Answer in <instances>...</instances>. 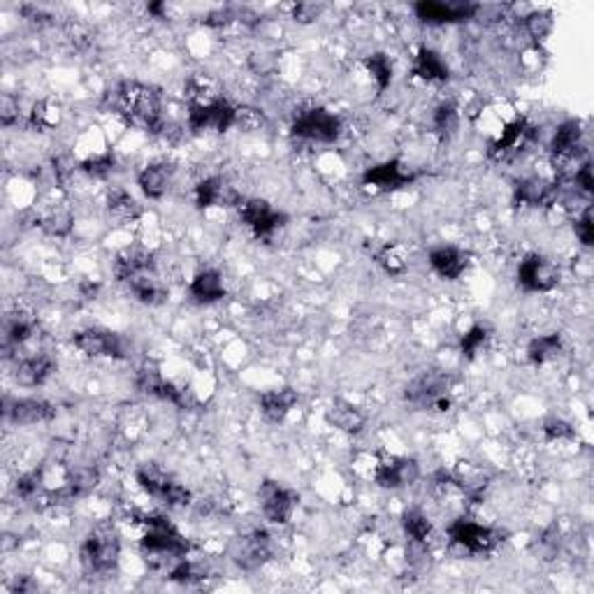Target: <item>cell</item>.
Here are the masks:
<instances>
[{
    "label": "cell",
    "instance_id": "50",
    "mask_svg": "<svg viewBox=\"0 0 594 594\" xmlns=\"http://www.w3.org/2000/svg\"><path fill=\"white\" fill-rule=\"evenodd\" d=\"M573 184L579 186L583 193H592L594 189V181H592V165L589 162H583L576 172H573Z\"/></svg>",
    "mask_w": 594,
    "mask_h": 594
},
{
    "label": "cell",
    "instance_id": "51",
    "mask_svg": "<svg viewBox=\"0 0 594 594\" xmlns=\"http://www.w3.org/2000/svg\"><path fill=\"white\" fill-rule=\"evenodd\" d=\"M38 589V585L32 583L28 576H22V579H16L14 585H12V592H19V594H28V592H35Z\"/></svg>",
    "mask_w": 594,
    "mask_h": 594
},
{
    "label": "cell",
    "instance_id": "46",
    "mask_svg": "<svg viewBox=\"0 0 594 594\" xmlns=\"http://www.w3.org/2000/svg\"><path fill=\"white\" fill-rule=\"evenodd\" d=\"M543 432H546V439H551V441H564V439L576 437L573 427L569 425V422L560 421V418H551V421L543 425Z\"/></svg>",
    "mask_w": 594,
    "mask_h": 594
},
{
    "label": "cell",
    "instance_id": "33",
    "mask_svg": "<svg viewBox=\"0 0 594 594\" xmlns=\"http://www.w3.org/2000/svg\"><path fill=\"white\" fill-rule=\"evenodd\" d=\"M413 75L421 77V79L425 81L441 84V81L449 79V65L443 63V59L434 51V49L421 47L418 49L416 59H413Z\"/></svg>",
    "mask_w": 594,
    "mask_h": 594
},
{
    "label": "cell",
    "instance_id": "39",
    "mask_svg": "<svg viewBox=\"0 0 594 594\" xmlns=\"http://www.w3.org/2000/svg\"><path fill=\"white\" fill-rule=\"evenodd\" d=\"M487 339H490V332H487L486 325H474L471 329H467L465 335H462V341H459L462 356L474 360V357L487 346Z\"/></svg>",
    "mask_w": 594,
    "mask_h": 594
},
{
    "label": "cell",
    "instance_id": "43",
    "mask_svg": "<svg viewBox=\"0 0 594 594\" xmlns=\"http://www.w3.org/2000/svg\"><path fill=\"white\" fill-rule=\"evenodd\" d=\"M432 124L434 130H437L441 137L453 135L455 130H458V109H455L453 105H441V107H437V112H434Z\"/></svg>",
    "mask_w": 594,
    "mask_h": 594
},
{
    "label": "cell",
    "instance_id": "26",
    "mask_svg": "<svg viewBox=\"0 0 594 594\" xmlns=\"http://www.w3.org/2000/svg\"><path fill=\"white\" fill-rule=\"evenodd\" d=\"M172 177L174 168L170 162H152V165H146V168L137 174V186H140L146 198L158 200V198L168 193L170 184H172Z\"/></svg>",
    "mask_w": 594,
    "mask_h": 594
},
{
    "label": "cell",
    "instance_id": "35",
    "mask_svg": "<svg viewBox=\"0 0 594 594\" xmlns=\"http://www.w3.org/2000/svg\"><path fill=\"white\" fill-rule=\"evenodd\" d=\"M562 337L543 335L530 341V346H527V357H530V362H534V365H546V362L557 360V357L562 356Z\"/></svg>",
    "mask_w": 594,
    "mask_h": 594
},
{
    "label": "cell",
    "instance_id": "9",
    "mask_svg": "<svg viewBox=\"0 0 594 594\" xmlns=\"http://www.w3.org/2000/svg\"><path fill=\"white\" fill-rule=\"evenodd\" d=\"M518 283L527 292H548L560 283V267L546 255H524L518 265Z\"/></svg>",
    "mask_w": 594,
    "mask_h": 594
},
{
    "label": "cell",
    "instance_id": "16",
    "mask_svg": "<svg viewBox=\"0 0 594 594\" xmlns=\"http://www.w3.org/2000/svg\"><path fill=\"white\" fill-rule=\"evenodd\" d=\"M536 130L534 125L527 119H515L511 124L504 125L502 135L492 142L490 146V156L495 161H508V158L518 156L520 152H524L527 146L534 140Z\"/></svg>",
    "mask_w": 594,
    "mask_h": 594
},
{
    "label": "cell",
    "instance_id": "17",
    "mask_svg": "<svg viewBox=\"0 0 594 594\" xmlns=\"http://www.w3.org/2000/svg\"><path fill=\"white\" fill-rule=\"evenodd\" d=\"M235 114H237V107L227 103L226 97L214 105H207V107H189V128L195 133H200V130L223 133L235 125Z\"/></svg>",
    "mask_w": 594,
    "mask_h": 594
},
{
    "label": "cell",
    "instance_id": "49",
    "mask_svg": "<svg viewBox=\"0 0 594 594\" xmlns=\"http://www.w3.org/2000/svg\"><path fill=\"white\" fill-rule=\"evenodd\" d=\"M0 121L3 125H14L19 121V103H14V97L3 96V105H0Z\"/></svg>",
    "mask_w": 594,
    "mask_h": 594
},
{
    "label": "cell",
    "instance_id": "27",
    "mask_svg": "<svg viewBox=\"0 0 594 594\" xmlns=\"http://www.w3.org/2000/svg\"><path fill=\"white\" fill-rule=\"evenodd\" d=\"M325 416H328L329 425H335L337 430H341V432L346 434L362 432V427L367 422L365 413H362L356 404L341 400V397L332 400V404L328 406V413H325Z\"/></svg>",
    "mask_w": 594,
    "mask_h": 594
},
{
    "label": "cell",
    "instance_id": "5",
    "mask_svg": "<svg viewBox=\"0 0 594 594\" xmlns=\"http://www.w3.org/2000/svg\"><path fill=\"white\" fill-rule=\"evenodd\" d=\"M404 397L418 409L449 411L450 409V378L441 372H422L406 385Z\"/></svg>",
    "mask_w": 594,
    "mask_h": 594
},
{
    "label": "cell",
    "instance_id": "31",
    "mask_svg": "<svg viewBox=\"0 0 594 594\" xmlns=\"http://www.w3.org/2000/svg\"><path fill=\"white\" fill-rule=\"evenodd\" d=\"M223 295H226V286H223L221 272L202 270L193 276V282H190V297H193L195 302H218Z\"/></svg>",
    "mask_w": 594,
    "mask_h": 594
},
{
    "label": "cell",
    "instance_id": "20",
    "mask_svg": "<svg viewBox=\"0 0 594 594\" xmlns=\"http://www.w3.org/2000/svg\"><path fill=\"white\" fill-rule=\"evenodd\" d=\"M195 202L202 209L239 205V193L223 177H207L195 186Z\"/></svg>",
    "mask_w": 594,
    "mask_h": 594
},
{
    "label": "cell",
    "instance_id": "44",
    "mask_svg": "<svg viewBox=\"0 0 594 594\" xmlns=\"http://www.w3.org/2000/svg\"><path fill=\"white\" fill-rule=\"evenodd\" d=\"M114 153L105 152V153H96V156L87 158V161L81 162V170L88 174V177L96 179H105L109 172L114 170Z\"/></svg>",
    "mask_w": 594,
    "mask_h": 594
},
{
    "label": "cell",
    "instance_id": "47",
    "mask_svg": "<svg viewBox=\"0 0 594 594\" xmlns=\"http://www.w3.org/2000/svg\"><path fill=\"white\" fill-rule=\"evenodd\" d=\"M576 235H579V239L585 244V246H592L594 223H592V209H589V207L580 214V218H576Z\"/></svg>",
    "mask_w": 594,
    "mask_h": 594
},
{
    "label": "cell",
    "instance_id": "6",
    "mask_svg": "<svg viewBox=\"0 0 594 594\" xmlns=\"http://www.w3.org/2000/svg\"><path fill=\"white\" fill-rule=\"evenodd\" d=\"M341 119L337 114L328 112L325 107H311L297 114L292 121V135L300 140L320 142V144H332L341 135Z\"/></svg>",
    "mask_w": 594,
    "mask_h": 594
},
{
    "label": "cell",
    "instance_id": "3",
    "mask_svg": "<svg viewBox=\"0 0 594 594\" xmlns=\"http://www.w3.org/2000/svg\"><path fill=\"white\" fill-rule=\"evenodd\" d=\"M81 564L88 573L103 576L116 569L121 555L119 534L109 524H100L88 532V536L81 543Z\"/></svg>",
    "mask_w": 594,
    "mask_h": 594
},
{
    "label": "cell",
    "instance_id": "18",
    "mask_svg": "<svg viewBox=\"0 0 594 594\" xmlns=\"http://www.w3.org/2000/svg\"><path fill=\"white\" fill-rule=\"evenodd\" d=\"M152 270H156L153 254L146 246H140V244L124 246L116 254V260H114V274H116L119 282H130V279H135V276Z\"/></svg>",
    "mask_w": 594,
    "mask_h": 594
},
{
    "label": "cell",
    "instance_id": "37",
    "mask_svg": "<svg viewBox=\"0 0 594 594\" xmlns=\"http://www.w3.org/2000/svg\"><path fill=\"white\" fill-rule=\"evenodd\" d=\"M402 527H404L406 536L413 543H421V546L432 536V523H430V518L422 511H416V508H411V511L402 515Z\"/></svg>",
    "mask_w": 594,
    "mask_h": 594
},
{
    "label": "cell",
    "instance_id": "11",
    "mask_svg": "<svg viewBox=\"0 0 594 594\" xmlns=\"http://www.w3.org/2000/svg\"><path fill=\"white\" fill-rule=\"evenodd\" d=\"M239 218L254 230L255 237L270 239L274 237L283 226H286V217L282 211H274L265 200L251 198V200L239 202Z\"/></svg>",
    "mask_w": 594,
    "mask_h": 594
},
{
    "label": "cell",
    "instance_id": "23",
    "mask_svg": "<svg viewBox=\"0 0 594 594\" xmlns=\"http://www.w3.org/2000/svg\"><path fill=\"white\" fill-rule=\"evenodd\" d=\"M54 372V360L47 353H35V356L22 357L16 362L14 378L16 384L23 385V388H35V385H42L49 376Z\"/></svg>",
    "mask_w": 594,
    "mask_h": 594
},
{
    "label": "cell",
    "instance_id": "8",
    "mask_svg": "<svg viewBox=\"0 0 594 594\" xmlns=\"http://www.w3.org/2000/svg\"><path fill=\"white\" fill-rule=\"evenodd\" d=\"M72 344L88 357H128V341L112 329L87 328L72 337Z\"/></svg>",
    "mask_w": 594,
    "mask_h": 594
},
{
    "label": "cell",
    "instance_id": "21",
    "mask_svg": "<svg viewBox=\"0 0 594 594\" xmlns=\"http://www.w3.org/2000/svg\"><path fill=\"white\" fill-rule=\"evenodd\" d=\"M557 200V184L543 177H527L515 186V202L527 207H551Z\"/></svg>",
    "mask_w": 594,
    "mask_h": 594
},
{
    "label": "cell",
    "instance_id": "10",
    "mask_svg": "<svg viewBox=\"0 0 594 594\" xmlns=\"http://www.w3.org/2000/svg\"><path fill=\"white\" fill-rule=\"evenodd\" d=\"M230 557L244 571H255L272 557L270 534L263 530H255L251 534L237 536L230 546Z\"/></svg>",
    "mask_w": 594,
    "mask_h": 594
},
{
    "label": "cell",
    "instance_id": "25",
    "mask_svg": "<svg viewBox=\"0 0 594 594\" xmlns=\"http://www.w3.org/2000/svg\"><path fill=\"white\" fill-rule=\"evenodd\" d=\"M38 332V320L35 316L28 311H16L10 313L3 325V344H5V351L10 348H19L26 341H31Z\"/></svg>",
    "mask_w": 594,
    "mask_h": 594
},
{
    "label": "cell",
    "instance_id": "36",
    "mask_svg": "<svg viewBox=\"0 0 594 594\" xmlns=\"http://www.w3.org/2000/svg\"><path fill=\"white\" fill-rule=\"evenodd\" d=\"M376 263L384 267L388 274H404L406 267H409V251H406V246H402V244L397 242L385 244L384 249L376 254Z\"/></svg>",
    "mask_w": 594,
    "mask_h": 594
},
{
    "label": "cell",
    "instance_id": "13",
    "mask_svg": "<svg viewBox=\"0 0 594 594\" xmlns=\"http://www.w3.org/2000/svg\"><path fill=\"white\" fill-rule=\"evenodd\" d=\"M413 10L425 23H455L476 16L478 5L469 0H421Z\"/></svg>",
    "mask_w": 594,
    "mask_h": 594
},
{
    "label": "cell",
    "instance_id": "40",
    "mask_svg": "<svg viewBox=\"0 0 594 594\" xmlns=\"http://www.w3.org/2000/svg\"><path fill=\"white\" fill-rule=\"evenodd\" d=\"M365 65H367V70H369V75H372V79L376 81L378 91H385V88L390 87V79H393V63H390L388 56L372 54V56H367Z\"/></svg>",
    "mask_w": 594,
    "mask_h": 594
},
{
    "label": "cell",
    "instance_id": "22",
    "mask_svg": "<svg viewBox=\"0 0 594 594\" xmlns=\"http://www.w3.org/2000/svg\"><path fill=\"white\" fill-rule=\"evenodd\" d=\"M430 265H432V270L437 272L441 279L453 282V279H459L462 272L469 267V254H465V251L458 249V246H446V244H441V246H434V249L430 251Z\"/></svg>",
    "mask_w": 594,
    "mask_h": 594
},
{
    "label": "cell",
    "instance_id": "42",
    "mask_svg": "<svg viewBox=\"0 0 594 594\" xmlns=\"http://www.w3.org/2000/svg\"><path fill=\"white\" fill-rule=\"evenodd\" d=\"M524 28L530 32L536 42L546 40L552 31V14L548 10H532L524 16Z\"/></svg>",
    "mask_w": 594,
    "mask_h": 594
},
{
    "label": "cell",
    "instance_id": "48",
    "mask_svg": "<svg viewBox=\"0 0 594 594\" xmlns=\"http://www.w3.org/2000/svg\"><path fill=\"white\" fill-rule=\"evenodd\" d=\"M320 12H323V5H316V3H297L292 7V19L300 23H309L313 19H319Z\"/></svg>",
    "mask_w": 594,
    "mask_h": 594
},
{
    "label": "cell",
    "instance_id": "38",
    "mask_svg": "<svg viewBox=\"0 0 594 594\" xmlns=\"http://www.w3.org/2000/svg\"><path fill=\"white\" fill-rule=\"evenodd\" d=\"M59 119H60L59 105L49 103V100H38V103L32 105L31 116H28L32 128L38 130H51L56 124H59Z\"/></svg>",
    "mask_w": 594,
    "mask_h": 594
},
{
    "label": "cell",
    "instance_id": "41",
    "mask_svg": "<svg viewBox=\"0 0 594 594\" xmlns=\"http://www.w3.org/2000/svg\"><path fill=\"white\" fill-rule=\"evenodd\" d=\"M170 579L177 580V583H200V580L207 579V569L202 567L200 562H193V560H179L177 564L170 571Z\"/></svg>",
    "mask_w": 594,
    "mask_h": 594
},
{
    "label": "cell",
    "instance_id": "30",
    "mask_svg": "<svg viewBox=\"0 0 594 594\" xmlns=\"http://www.w3.org/2000/svg\"><path fill=\"white\" fill-rule=\"evenodd\" d=\"M297 404V393L292 388L270 390L260 397V411L265 421L270 422H283Z\"/></svg>",
    "mask_w": 594,
    "mask_h": 594
},
{
    "label": "cell",
    "instance_id": "1",
    "mask_svg": "<svg viewBox=\"0 0 594 594\" xmlns=\"http://www.w3.org/2000/svg\"><path fill=\"white\" fill-rule=\"evenodd\" d=\"M114 112L121 114L133 128L158 133L162 130V97L161 91L140 81H125L112 96Z\"/></svg>",
    "mask_w": 594,
    "mask_h": 594
},
{
    "label": "cell",
    "instance_id": "15",
    "mask_svg": "<svg viewBox=\"0 0 594 594\" xmlns=\"http://www.w3.org/2000/svg\"><path fill=\"white\" fill-rule=\"evenodd\" d=\"M418 476H421V469H418L416 459L385 455V458H378L374 481L381 487L400 490V487L413 486L418 481Z\"/></svg>",
    "mask_w": 594,
    "mask_h": 594
},
{
    "label": "cell",
    "instance_id": "12",
    "mask_svg": "<svg viewBox=\"0 0 594 594\" xmlns=\"http://www.w3.org/2000/svg\"><path fill=\"white\" fill-rule=\"evenodd\" d=\"M258 497L263 515L274 524H286L292 518V514H295L297 502H300L295 490H288V487L279 486L274 481L263 483L258 490Z\"/></svg>",
    "mask_w": 594,
    "mask_h": 594
},
{
    "label": "cell",
    "instance_id": "24",
    "mask_svg": "<svg viewBox=\"0 0 594 594\" xmlns=\"http://www.w3.org/2000/svg\"><path fill=\"white\" fill-rule=\"evenodd\" d=\"M56 409L44 400H14L5 406V416L14 425H38V422L51 421Z\"/></svg>",
    "mask_w": 594,
    "mask_h": 594
},
{
    "label": "cell",
    "instance_id": "29",
    "mask_svg": "<svg viewBox=\"0 0 594 594\" xmlns=\"http://www.w3.org/2000/svg\"><path fill=\"white\" fill-rule=\"evenodd\" d=\"M186 100H189V107H207V105H214L218 100H223L221 91H218V84L211 79L209 75H202V72H195L186 79Z\"/></svg>",
    "mask_w": 594,
    "mask_h": 594
},
{
    "label": "cell",
    "instance_id": "14",
    "mask_svg": "<svg viewBox=\"0 0 594 594\" xmlns=\"http://www.w3.org/2000/svg\"><path fill=\"white\" fill-rule=\"evenodd\" d=\"M551 152L555 170H560L562 174L579 161V156L583 153V128H580L579 121H567L555 130Z\"/></svg>",
    "mask_w": 594,
    "mask_h": 594
},
{
    "label": "cell",
    "instance_id": "32",
    "mask_svg": "<svg viewBox=\"0 0 594 594\" xmlns=\"http://www.w3.org/2000/svg\"><path fill=\"white\" fill-rule=\"evenodd\" d=\"M128 286L142 304H152L153 307V304H162L168 300V286L158 279L156 270L144 272V274L130 279Z\"/></svg>",
    "mask_w": 594,
    "mask_h": 594
},
{
    "label": "cell",
    "instance_id": "28",
    "mask_svg": "<svg viewBox=\"0 0 594 594\" xmlns=\"http://www.w3.org/2000/svg\"><path fill=\"white\" fill-rule=\"evenodd\" d=\"M72 223H75V217H72V209L65 202H51L40 211L38 217V226L51 237H68Z\"/></svg>",
    "mask_w": 594,
    "mask_h": 594
},
{
    "label": "cell",
    "instance_id": "19",
    "mask_svg": "<svg viewBox=\"0 0 594 594\" xmlns=\"http://www.w3.org/2000/svg\"><path fill=\"white\" fill-rule=\"evenodd\" d=\"M413 179H416V174L404 170L400 161H388L381 162V165H374V168H369L367 172L362 174V184L372 186L376 190H394L411 184Z\"/></svg>",
    "mask_w": 594,
    "mask_h": 594
},
{
    "label": "cell",
    "instance_id": "4",
    "mask_svg": "<svg viewBox=\"0 0 594 594\" xmlns=\"http://www.w3.org/2000/svg\"><path fill=\"white\" fill-rule=\"evenodd\" d=\"M449 539L450 546L462 555H490L504 541V532L469 518H458L450 523Z\"/></svg>",
    "mask_w": 594,
    "mask_h": 594
},
{
    "label": "cell",
    "instance_id": "34",
    "mask_svg": "<svg viewBox=\"0 0 594 594\" xmlns=\"http://www.w3.org/2000/svg\"><path fill=\"white\" fill-rule=\"evenodd\" d=\"M107 211L114 221L130 223L135 221V218H140L142 207L137 205V200L128 193V190L112 189L107 195Z\"/></svg>",
    "mask_w": 594,
    "mask_h": 594
},
{
    "label": "cell",
    "instance_id": "7",
    "mask_svg": "<svg viewBox=\"0 0 594 594\" xmlns=\"http://www.w3.org/2000/svg\"><path fill=\"white\" fill-rule=\"evenodd\" d=\"M137 483H140L142 490L152 497L161 499L162 504L168 506H186L190 504V492L186 490L179 481H174L168 471H162L156 465H144L137 469Z\"/></svg>",
    "mask_w": 594,
    "mask_h": 594
},
{
    "label": "cell",
    "instance_id": "2",
    "mask_svg": "<svg viewBox=\"0 0 594 594\" xmlns=\"http://www.w3.org/2000/svg\"><path fill=\"white\" fill-rule=\"evenodd\" d=\"M144 534L140 539V548L146 560L152 562H168V560H184L189 555V541L179 534L177 527L168 518L149 515L142 520Z\"/></svg>",
    "mask_w": 594,
    "mask_h": 594
},
{
    "label": "cell",
    "instance_id": "45",
    "mask_svg": "<svg viewBox=\"0 0 594 594\" xmlns=\"http://www.w3.org/2000/svg\"><path fill=\"white\" fill-rule=\"evenodd\" d=\"M235 125L242 128L244 133H251V130H260L265 125V116H263L258 109H251V107L237 109V114H235Z\"/></svg>",
    "mask_w": 594,
    "mask_h": 594
}]
</instances>
